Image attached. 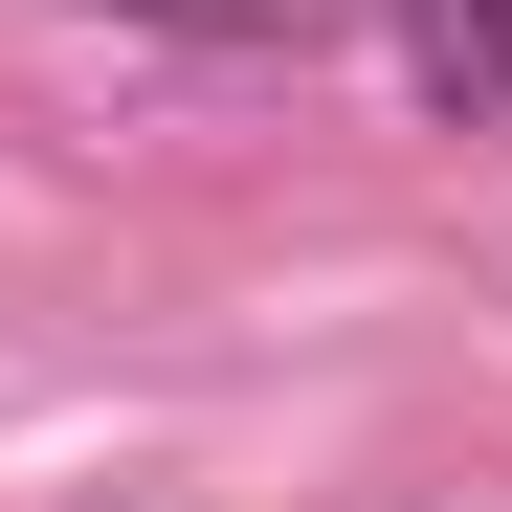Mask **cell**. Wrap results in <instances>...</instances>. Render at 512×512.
<instances>
[{
    "label": "cell",
    "instance_id": "obj_1",
    "mask_svg": "<svg viewBox=\"0 0 512 512\" xmlns=\"http://www.w3.org/2000/svg\"><path fill=\"white\" fill-rule=\"evenodd\" d=\"M401 67L423 112H512V0H401Z\"/></svg>",
    "mask_w": 512,
    "mask_h": 512
}]
</instances>
